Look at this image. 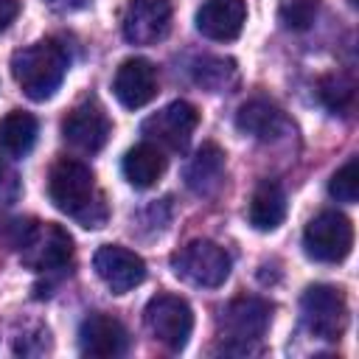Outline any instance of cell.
I'll use <instances>...</instances> for the list:
<instances>
[{
    "mask_svg": "<svg viewBox=\"0 0 359 359\" xmlns=\"http://www.w3.org/2000/svg\"><path fill=\"white\" fill-rule=\"evenodd\" d=\"M48 196L62 213L73 216L81 227H101L107 222L109 210L104 194L95 188V177L81 160L62 157L53 163L48 174Z\"/></svg>",
    "mask_w": 359,
    "mask_h": 359,
    "instance_id": "cell-1",
    "label": "cell"
},
{
    "mask_svg": "<svg viewBox=\"0 0 359 359\" xmlns=\"http://www.w3.org/2000/svg\"><path fill=\"white\" fill-rule=\"evenodd\" d=\"M67 67L70 56L53 39L34 42L11 56V76L31 101H48L62 87Z\"/></svg>",
    "mask_w": 359,
    "mask_h": 359,
    "instance_id": "cell-2",
    "label": "cell"
},
{
    "mask_svg": "<svg viewBox=\"0 0 359 359\" xmlns=\"http://www.w3.org/2000/svg\"><path fill=\"white\" fill-rule=\"evenodd\" d=\"M272 323V303L264 297L241 294L233 297L219 314V331L224 339V351L250 353L266 334Z\"/></svg>",
    "mask_w": 359,
    "mask_h": 359,
    "instance_id": "cell-3",
    "label": "cell"
},
{
    "mask_svg": "<svg viewBox=\"0 0 359 359\" xmlns=\"http://www.w3.org/2000/svg\"><path fill=\"white\" fill-rule=\"evenodd\" d=\"M20 261L34 272L62 269L73 258V238L56 222H31L17 238Z\"/></svg>",
    "mask_w": 359,
    "mask_h": 359,
    "instance_id": "cell-4",
    "label": "cell"
},
{
    "mask_svg": "<svg viewBox=\"0 0 359 359\" xmlns=\"http://www.w3.org/2000/svg\"><path fill=\"white\" fill-rule=\"evenodd\" d=\"M230 255L224 252V247H219L216 241L208 238H194L185 247H180L171 255V269L177 278H182L191 286H202V289H216L227 280L230 275Z\"/></svg>",
    "mask_w": 359,
    "mask_h": 359,
    "instance_id": "cell-5",
    "label": "cell"
},
{
    "mask_svg": "<svg viewBox=\"0 0 359 359\" xmlns=\"http://www.w3.org/2000/svg\"><path fill=\"white\" fill-rule=\"evenodd\" d=\"M300 317L311 337L334 342L348 328V300L339 286L314 283L300 297Z\"/></svg>",
    "mask_w": 359,
    "mask_h": 359,
    "instance_id": "cell-6",
    "label": "cell"
},
{
    "mask_svg": "<svg viewBox=\"0 0 359 359\" xmlns=\"http://www.w3.org/2000/svg\"><path fill=\"white\" fill-rule=\"evenodd\" d=\"M353 247V224L339 210L317 213L303 230V250L320 264H339Z\"/></svg>",
    "mask_w": 359,
    "mask_h": 359,
    "instance_id": "cell-7",
    "label": "cell"
},
{
    "mask_svg": "<svg viewBox=\"0 0 359 359\" xmlns=\"http://www.w3.org/2000/svg\"><path fill=\"white\" fill-rule=\"evenodd\" d=\"M143 320H146L149 334L168 351H182L194 331V311L188 300L168 294V292H160L146 303Z\"/></svg>",
    "mask_w": 359,
    "mask_h": 359,
    "instance_id": "cell-8",
    "label": "cell"
},
{
    "mask_svg": "<svg viewBox=\"0 0 359 359\" xmlns=\"http://www.w3.org/2000/svg\"><path fill=\"white\" fill-rule=\"evenodd\" d=\"M196 123H199V112L191 101H171L154 115H149L140 123V132L146 135L149 143L165 146L171 151H182L191 143Z\"/></svg>",
    "mask_w": 359,
    "mask_h": 359,
    "instance_id": "cell-9",
    "label": "cell"
},
{
    "mask_svg": "<svg viewBox=\"0 0 359 359\" xmlns=\"http://www.w3.org/2000/svg\"><path fill=\"white\" fill-rule=\"evenodd\" d=\"M171 28V0H129L121 14L123 39L132 45H154Z\"/></svg>",
    "mask_w": 359,
    "mask_h": 359,
    "instance_id": "cell-10",
    "label": "cell"
},
{
    "mask_svg": "<svg viewBox=\"0 0 359 359\" xmlns=\"http://www.w3.org/2000/svg\"><path fill=\"white\" fill-rule=\"evenodd\" d=\"M109 135H112L109 118L95 101H84V104L73 107L62 121V137L84 154L101 151L107 146Z\"/></svg>",
    "mask_w": 359,
    "mask_h": 359,
    "instance_id": "cell-11",
    "label": "cell"
},
{
    "mask_svg": "<svg viewBox=\"0 0 359 359\" xmlns=\"http://www.w3.org/2000/svg\"><path fill=\"white\" fill-rule=\"evenodd\" d=\"M93 266L115 294H126L146 280V261L121 244L98 247L93 255Z\"/></svg>",
    "mask_w": 359,
    "mask_h": 359,
    "instance_id": "cell-12",
    "label": "cell"
},
{
    "mask_svg": "<svg viewBox=\"0 0 359 359\" xmlns=\"http://www.w3.org/2000/svg\"><path fill=\"white\" fill-rule=\"evenodd\" d=\"M126 348H129V334H126L121 320H115L109 314H101V311L81 320V325H79V351L84 356L109 359V356H123Z\"/></svg>",
    "mask_w": 359,
    "mask_h": 359,
    "instance_id": "cell-13",
    "label": "cell"
},
{
    "mask_svg": "<svg viewBox=\"0 0 359 359\" xmlns=\"http://www.w3.org/2000/svg\"><path fill=\"white\" fill-rule=\"evenodd\" d=\"M112 93L126 109H140L157 95V70L149 59H126L115 70Z\"/></svg>",
    "mask_w": 359,
    "mask_h": 359,
    "instance_id": "cell-14",
    "label": "cell"
},
{
    "mask_svg": "<svg viewBox=\"0 0 359 359\" xmlns=\"http://www.w3.org/2000/svg\"><path fill=\"white\" fill-rule=\"evenodd\" d=\"M244 20V0H205L196 11V31L213 42H230L241 34Z\"/></svg>",
    "mask_w": 359,
    "mask_h": 359,
    "instance_id": "cell-15",
    "label": "cell"
},
{
    "mask_svg": "<svg viewBox=\"0 0 359 359\" xmlns=\"http://www.w3.org/2000/svg\"><path fill=\"white\" fill-rule=\"evenodd\" d=\"M182 180L196 196H210L224 182V151L216 143H202L185 163Z\"/></svg>",
    "mask_w": 359,
    "mask_h": 359,
    "instance_id": "cell-16",
    "label": "cell"
},
{
    "mask_svg": "<svg viewBox=\"0 0 359 359\" xmlns=\"http://www.w3.org/2000/svg\"><path fill=\"white\" fill-rule=\"evenodd\" d=\"M236 126H238V132H244L255 140H275L286 129V118L275 104H269L264 98H252L238 107Z\"/></svg>",
    "mask_w": 359,
    "mask_h": 359,
    "instance_id": "cell-17",
    "label": "cell"
},
{
    "mask_svg": "<svg viewBox=\"0 0 359 359\" xmlns=\"http://www.w3.org/2000/svg\"><path fill=\"white\" fill-rule=\"evenodd\" d=\"M247 219L255 230H264V233L275 230L286 219V194H283V188L272 180H264L250 196Z\"/></svg>",
    "mask_w": 359,
    "mask_h": 359,
    "instance_id": "cell-18",
    "label": "cell"
},
{
    "mask_svg": "<svg viewBox=\"0 0 359 359\" xmlns=\"http://www.w3.org/2000/svg\"><path fill=\"white\" fill-rule=\"evenodd\" d=\"M123 177L135 188H151L165 174V157L154 143H137L123 154Z\"/></svg>",
    "mask_w": 359,
    "mask_h": 359,
    "instance_id": "cell-19",
    "label": "cell"
},
{
    "mask_svg": "<svg viewBox=\"0 0 359 359\" xmlns=\"http://www.w3.org/2000/svg\"><path fill=\"white\" fill-rule=\"evenodd\" d=\"M39 135V123L31 112L11 109L8 115L0 118V151L8 157H25Z\"/></svg>",
    "mask_w": 359,
    "mask_h": 359,
    "instance_id": "cell-20",
    "label": "cell"
},
{
    "mask_svg": "<svg viewBox=\"0 0 359 359\" xmlns=\"http://www.w3.org/2000/svg\"><path fill=\"white\" fill-rule=\"evenodd\" d=\"M191 79L208 93H227L238 81V67L227 56H196L191 62Z\"/></svg>",
    "mask_w": 359,
    "mask_h": 359,
    "instance_id": "cell-21",
    "label": "cell"
},
{
    "mask_svg": "<svg viewBox=\"0 0 359 359\" xmlns=\"http://www.w3.org/2000/svg\"><path fill=\"white\" fill-rule=\"evenodd\" d=\"M317 98L323 101V107L334 115H351L353 104H356V81L345 73H331L323 76L317 84Z\"/></svg>",
    "mask_w": 359,
    "mask_h": 359,
    "instance_id": "cell-22",
    "label": "cell"
},
{
    "mask_svg": "<svg viewBox=\"0 0 359 359\" xmlns=\"http://www.w3.org/2000/svg\"><path fill=\"white\" fill-rule=\"evenodd\" d=\"M323 0H278V20L289 31H306L314 25Z\"/></svg>",
    "mask_w": 359,
    "mask_h": 359,
    "instance_id": "cell-23",
    "label": "cell"
},
{
    "mask_svg": "<svg viewBox=\"0 0 359 359\" xmlns=\"http://www.w3.org/2000/svg\"><path fill=\"white\" fill-rule=\"evenodd\" d=\"M328 194L337 199V202H348L353 205L356 196H359V160L351 157L328 182Z\"/></svg>",
    "mask_w": 359,
    "mask_h": 359,
    "instance_id": "cell-24",
    "label": "cell"
},
{
    "mask_svg": "<svg viewBox=\"0 0 359 359\" xmlns=\"http://www.w3.org/2000/svg\"><path fill=\"white\" fill-rule=\"evenodd\" d=\"M17 14H20V0H0V31L8 28Z\"/></svg>",
    "mask_w": 359,
    "mask_h": 359,
    "instance_id": "cell-25",
    "label": "cell"
},
{
    "mask_svg": "<svg viewBox=\"0 0 359 359\" xmlns=\"http://www.w3.org/2000/svg\"><path fill=\"white\" fill-rule=\"evenodd\" d=\"M0 177H3V168H0Z\"/></svg>",
    "mask_w": 359,
    "mask_h": 359,
    "instance_id": "cell-26",
    "label": "cell"
},
{
    "mask_svg": "<svg viewBox=\"0 0 359 359\" xmlns=\"http://www.w3.org/2000/svg\"><path fill=\"white\" fill-rule=\"evenodd\" d=\"M50 3H56V0H50Z\"/></svg>",
    "mask_w": 359,
    "mask_h": 359,
    "instance_id": "cell-27",
    "label": "cell"
}]
</instances>
